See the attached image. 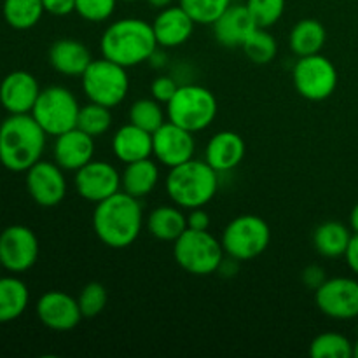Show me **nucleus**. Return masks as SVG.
<instances>
[{"instance_id":"nucleus-1","label":"nucleus","mask_w":358,"mask_h":358,"mask_svg":"<svg viewBox=\"0 0 358 358\" xmlns=\"http://www.w3.org/2000/svg\"><path fill=\"white\" fill-rule=\"evenodd\" d=\"M143 226V212L138 199L115 192L110 198L96 203L93 212V231L105 247L128 248L138 240Z\"/></svg>"},{"instance_id":"nucleus-37","label":"nucleus","mask_w":358,"mask_h":358,"mask_svg":"<svg viewBox=\"0 0 358 358\" xmlns=\"http://www.w3.org/2000/svg\"><path fill=\"white\" fill-rule=\"evenodd\" d=\"M119 0H76V13L90 23L107 21L114 14Z\"/></svg>"},{"instance_id":"nucleus-30","label":"nucleus","mask_w":358,"mask_h":358,"mask_svg":"<svg viewBox=\"0 0 358 358\" xmlns=\"http://www.w3.org/2000/svg\"><path fill=\"white\" fill-rule=\"evenodd\" d=\"M129 122L154 133L166 122L161 103L154 98H140L129 107Z\"/></svg>"},{"instance_id":"nucleus-21","label":"nucleus","mask_w":358,"mask_h":358,"mask_svg":"<svg viewBox=\"0 0 358 358\" xmlns=\"http://www.w3.org/2000/svg\"><path fill=\"white\" fill-rule=\"evenodd\" d=\"M245 149V140L236 131H219L206 143L205 161L217 173H227L240 166Z\"/></svg>"},{"instance_id":"nucleus-9","label":"nucleus","mask_w":358,"mask_h":358,"mask_svg":"<svg viewBox=\"0 0 358 358\" xmlns=\"http://www.w3.org/2000/svg\"><path fill=\"white\" fill-rule=\"evenodd\" d=\"M79 110V101L69 87L49 86L41 90L30 114L48 135L58 136L77 128Z\"/></svg>"},{"instance_id":"nucleus-34","label":"nucleus","mask_w":358,"mask_h":358,"mask_svg":"<svg viewBox=\"0 0 358 358\" xmlns=\"http://www.w3.org/2000/svg\"><path fill=\"white\" fill-rule=\"evenodd\" d=\"M229 6L231 0H180V7L196 24H213Z\"/></svg>"},{"instance_id":"nucleus-16","label":"nucleus","mask_w":358,"mask_h":358,"mask_svg":"<svg viewBox=\"0 0 358 358\" xmlns=\"http://www.w3.org/2000/svg\"><path fill=\"white\" fill-rule=\"evenodd\" d=\"M35 311L41 324L56 332L72 331L84 318L76 297L59 290H51L41 296Z\"/></svg>"},{"instance_id":"nucleus-4","label":"nucleus","mask_w":358,"mask_h":358,"mask_svg":"<svg viewBox=\"0 0 358 358\" xmlns=\"http://www.w3.org/2000/svg\"><path fill=\"white\" fill-rule=\"evenodd\" d=\"M217 191L219 173L206 161L192 157L168 171L166 194L180 208H201L212 201Z\"/></svg>"},{"instance_id":"nucleus-47","label":"nucleus","mask_w":358,"mask_h":358,"mask_svg":"<svg viewBox=\"0 0 358 358\" xmlns=\"http://www.w3.org/2000/svg\"><path fill=\"white\" fill-rule=\"evenodd\" d=\"M0 268H2V264H0Z\"/></svg>"},{"instance_id":"nucleus-44","label":"nucleus","mask_w":358,"mask_h":358,"mask_svg":"<svg viewBox=\"0 0 358 358\" xmlns=\"http://www.w3.org/2000/svg\"><path fill=\"white\" fill-rule=\"evenodd\" d=\"M147 2H149V6L156 7V9H164V7L171 6L173 0H147Z\"/></svg>"},{"instance_id":"nucleus-15","label":"nucleus","mask_w":358,"mask_h":358,"mask_svg":"<svg viewBox=\"0 0 358 358\" xmlns=\"http://www.w3.org/2000/svg\"><path fill=\"white\" fill-rule=\"evenodd\" d=\"M194 149V133L180 128L171 121H166L152 133V156L156 157L157 163L166 168H175L192 159Z\"/></svg>"},{"instance_id":"nucleus-12","label":"nucleus","mask_w":358,"mask_h":358,"mask_svg":"<svg viewBox=\"0 0 358 358\" xmlns=\"http://www.w3.org/2000/svg\"><path fill=\"white\" fill-rule=\"evenodd\" d=\"M38 240L27 226H9L0 233V264L9 273H24L38 259Z\"/></svg>"},{"instance_id":"nucleus-6","label":"nucleus","mask_w":358,"mask_h":358,"mask_svg":"<svg viewBox=\"0 0 358 358\" xmlns=\"http://www.w3.org/2000/svg\"><path fill=\"white\" fill-rule=\"evenodd\" d=\"M222 243L208 231L187 229L173 241V259L185 273L208 276L219 271L224 261Z\"/></svg>"},{"instance_id":"nucleus-24","label":"nucleus","mask_w":358,"mask_h":358,"mask_svg":"<svg viewBox=\"0 0 358 358\" xmlns=\"http://www.w3.org/2000/svg\"><path fill=\"white\" fill-rule=\"evenodd\" d=\"M159 182V166L157 161L147 159L128 163L121 173V191L133 198L140 199L149 196Z\"/></svg>"},{"instance_id":"nucleus-41","label":"nucleus","mask_w":358,"mask_h":358,"mask_svg":"<svg viewBox=\"0 0 358 358\" xmlns=\"http://www.w3.org/2000/svg\"><path fill=\"white\" fill-rule=\"evenodd\" d=\"M210 227V215L201 208H192L187 215V229L196 231H208Z\"/></svg>"},{"instance_id":"nucleus-29","label":"nucleus","mask_w":358,"mask_h":358,"mask_svg":"<svg viewBox=\"0 0 358 358\" xmlns=\"http://www.w3.org/2000/svg\"><path fill=\"white\" fill-rule=\"evenodd\" d=\"M3 20L14 30H30L41 21L44 10L42 0H3Z\"/></svg>"},{"instance_id":"nucleus-11","label":"nucleus","mask_w":358,"mask_h":358,"mask_svg":"<svg viewBox=\"0 0 358 358\" xmlns=\"http://www.w3.org/2000/svg\"><path fill=\"white\" fill-rule=\"evenodd\" d=\"M315 304L332 320H353L358 317V280L348 276L327 278L315 290Z\"/></svg>"},{"instance_id":"nucleus-20","label":"nucleus","mask_w":358,"mask_h":358,"mask_svg":"<svg viewBox=\"0 0 358 358\" xmlns=\"http://www.w3.org/2000/svg\"><path fill=\"white\" fill-rule=\"evenodd\" d=\"M55 163L66 171H77L93 161L94 138L83 129L73 128L56 136Z\"/></svg>"},{"instance_id":"nucleus-45","label":"nucleus","mask_w":358,"mask_h":358,"mask_svg":"<svg viewBox=\"0 0 358 358\" xmlns=\"http://www.w3.org/2000/svg\"><path fill=\"white\" fill-rule=\"evenodd\" d=\"M353 357L358 358V338H357V341L353 343Z\"/></svg>"},{"instance_id":"nucleus-17","label":"nucleus","mask_w":358,"mask_h":358,"mask_svg":"<svg viewBox=\"0 0 358 358\" xmlns=\"http://www.w3.org/2000/svg\"><path fill=\"white\" fill-rule=\"evenodd\" d=\"M41 94V86L30 72L16 70L0 83V105L9 114H30Z\"/></svg>"},{"instance_id":"nucleus-10","label":"nucleus","mask_w":358,"mask_h":358,"mask_svg":"<svg viewBox=\"0 0 358 358\" xmlns=\"http://www.w3.org/2000/svg\"><path fill=\"white\" fill-rule=\"evenodd\" d=\"M338 69L324 55L303 56L292 69V83L297 93L310 101H324L338 87Z\"/></svg>"},{"instance_id":"nucleus-2","label":"nucleus","mask_w":358,"mask_h":358,"mask_svg":"<svg viewBox=\"0 0 358 358\" xmlns=\"http://www.w3.org/2000/svg\"><path fill=\"white\" fill-rule=\"evenodd\" d=\"M152 23L138 17H122L105 28L100 38L101 56L124 69L142 65L157 51Z\"/></svg>"},{"instance_id":"nucleus-28","label":"nucleus","mask_w":358,"mask_h":358,"mask_svg":"<svg viewBox=\"0 0 358 358\" xmlns=\"http://www.w3.org/2000/svg\"><path fill=\"white\" fill-rule=\"evenodd\" d=\"M30 292L16 276H0V324L17 320L24 313Z\"/></svg>"},{"instance_id":"nucleus-22","label":"nucleus","mask_w":358,"mask_h":358,"mask_svg":"<svg viewBox=\"0 0 358 358\" xmlns=\"http://www.w3.org/2000/svg\"><path fill=\"white\" fill-rule=\"evenodd\" d=\"M48 58L56 72L69 77H80L93 62L87 45L73 38H59L52 42Z\"/></svg>"},{"instance_id":"nucleus-32","label":"nucleus","mask_w":358,"mask_h":358,"mask_svg":"<svg viewBox=\"0 0 358 358\" xmlns=\"http://www.w3.org/2000/svg\"><path fill=\"white\" fill-rule=\"evenodd\" d=\"M310 355L313 358H352L353 343L339 332H324L311 341Z\"/></svg>"},{"instance_id":"nucleus-40","label":"nucleus","mask_w":358,"mask_h":358,"mask_svg":"<svg viewBox=\"0 0 358 358\" xmlns=\"http://www.w3.org/2000/svg\"><path fill=\"white\" fill-rule=\"evenodd\" d=\"M45 13L52 16H69L76 13V0H42Z\"/></svg>"},{"instance_id":"nucleus-13","label":"nucleus","mask_w":358,"mask_h":358,"mask_svg":"<svg viewBox=\"0 0 358 358\" xmlns=\"http://www.w3.org/2000/svg\"><path fill=\"white\" fill-rule=\"evenodd\" d=\"M77 194L91 203H100L121 191V173L107 161H90L73 178Z\"/></svg>"},{"instance_id":"nucleus-5","label":"nucleus","mask_w":358,"mask_h":358,"mask_svg":"<svg viewBox=\"0 0 358 358\" xmlns=\"http://www.w3.org/2000/svg\"><path fill=\"white\" fill-rule=\"evenodd\" d=\"M217 98L208 87L199 84L178 86L177 93L166 103L168 121L191 133H198L212 126L217 117Z\"/></svg>"},{"instance_id":"nucleus-31","label":"nucleus","mask_w":358,"mask_h":358,"mask_svg":"<svg viewBox=\"0 0 358 358\" xmlns=\"http://www.w3.org/2000/svg\"><path fill=\"white\" fill-rule=\"evenodd\" d=\"M112 108L103 107L100 103L90 101L87 105L80 107L79 117H77V128L83 129L93 138L103 136L112 126Z\"/></svg>"},{"instance_id":"nucleus-48","label":"nucleus","mask_w":358,"mask_h":358,"mask_svg":"<svg viewBox=\"0 0 358 358\" xmlns=\"http://www.w3.org/2000/svg\"><path fill=\"white\" fill-rule=\"evenodd\" d=\"M231 2H233V0H231Z\"/></svg>"},{"instance_id":"nucleus-42","label":"nucleus","mask_w":358,"mask_h":358,"mask_svg":"<svg viewBox=\"0 0 358 358\" xmlns=\"http://www.w3.org/2000/svg\"><path fill=\"white\" fill-rule=\"evenodd\" d=\"M345 259L348 268L358 276V233H353L348 248H346Z\"/></svg>"},{"instance_id":"nucleus-43","label":"nucleus","mask_w":358,"mask_h":358,"mask_svg":"<svg viewBox=\"0 0 358 358\" xmlns=\"http://www.w3.org/2000/svg\"><path fill=\"white\" fill-rule=\"evenodd\" d=\"M350 229H352L353 233H358V203L353 206L352 213H350Z\"/></svg>"},{"instance_id":"nucleus-46","label":"nucleus","mask_w":358,"mask_h":358,"mask_svg":"<svg viewBox=\"0 0 358 358\" xmlns=\"http://www.w3.org/2000/svg\"><path fill=\"white\" fill-rule=\"evenodd\" d=\"M121 2H135V0H121Z\"/></svg>"},{"instance_id":"nucleus-23","label":"nucleus","mask_w":358,"mask_h":358,"mask_svg":"<svg viewBox=\"0 0 358 358\" xmlns=\"http://www.w3.org/2000/svg\"><path fill=\"white\" fill-rule=\"evenodd\" d=\"M112 150L114 156L124 164L147 159L152 156V133L128 122L112 136Z\"/></svg>"},{"instance_id":"nucleus-35","label":"nucleus","mask_w":358,"mask_h":358,"mask_svg":"<svg viewBox=\"0 0 358 358\" xmlns=\"http://www.w3.org/2000/svg\"><path fill=\"white\" fill-rule=\"evenodd\" d=\"M108 301L107 289H105L101 283L91 282L80 290L79 297H77V303H79L80 313L84 318H94L105 310Z\"/></svg>"},{"instance_id":"nucleus-7","label":"nucleus","mask_w":358,"mask_h":358,"mask_svg":"<svg viewBox=\"0 0 358 358\" xmlns=\"http://www.w3.org/2000/svg\"><path fill=\"white\" fill-rule=\"evenodd\" d=\"M87 100L114 108L124 101L129 90V77L124 66L103 58L93 59L80 76Z\"/></svg>"},{"instance_id":"nucleus-3","label":"nucleus","mask_w":358,"mask_h":358,"mask_svg":"<svg viewBox=\"0 0 358 358\" xmlns=\"http://www.w3.org/2000/svg\"><path fill=\"white\" fill-rule=\"evenodd\" d=\"M48 133L31 114H9L0 124V163L9 171H27L41 161Z\"/></svg>"},{"instance_id":"nucleus-8","label":"nucleus","mask_w":358,"mask_h":358,"mask_svg":"<svg viewBox=\"0 0 358 358\" xmlns=\"http://www.w3.org/2000/svg\"><path fill=\"white\" fill-rule=\"evenodd\" d=\"M271 241V229L262 217L240 215L231 220L222 233L224 252L238 262L252 261L264 254Z\"/></svg>"},{"instance_id":"nucleus-36","label":"nucleus","mask_w":358,"mask_h":358,"mask_svg":"<svg viewBox=\"0 0 358 358\" xmlns=\"http://www.w3.org/2000/svg\"><path fill=\"white\" fill-rule=\"evenodd\" d=\"M247 7L259 28H269L285 13V0H247Z\"/></svg>"},{"instance_id":"nucleus-27","label":"nucleus","mask_w":358,"mask_h":358,"mask_svg":"<svg viewBox=\"0 0 358 358\" xmlns=\"http://www.w3.org/2000/svg\"><path fill=\"white\" fill-rule=\"evenodd\" d=\"M327 41V30L324 24L313 17H306L294 24L289 35V45L292 52L299 58L318 55Z\"/></svg>"},{"instance_id":"nucleus-14","label":"nucleus","mask_w":358,"mask_h":358,"mask_svg":"<svg viewBox=\"0 0 358 358\" xmlns=\"http://www.w3.org/2000/svg\"><path fill=\"white\" fill-rule=\"evenodd\" d=\"M27 191L42 208H52L65 199L66 180L63 168L51 161H37L27 171Z\"/></svg>"},{"instance_id":"nucleus-19","label":"nucleus","mask_w":358,"mask_h":358,"mask_svg":"<svg viewBox=\"0 0 358 358\" xmlns=\"http://www.w3.org/2000/svg\"><path fill=\"white\" fill-rule=\"evenodd\" d=\"M194 21L180 6H168L152 21V30L159 48H178L192 37Z\"/></svg>"},{"instance_id":"nucleus-18","label":"nucleus","mask_w":358,"mask_h":358,"mask_svg":"<svg viewBox=\"0 0 358 358\" xmlns=\"http://www.w3.org/2000/svg\"><path fill=\"white\" fill-rule=\"evenodd\" d=\"M213 37L224 48H241L252 31L257 28V23L252 17L247 3H231L222 16L212 24Z\"/></svg>"},{"instance_id":"nucleus-33","label":"nucleus","mask_w":358,"mask_h":358,"mask_svg":"<svg viewBox=\"0 0 358 358\" xmlns=\"http://www.w3.org/2000/svg\"><path fill=\"white\" fill-rule=\"evenodd\" d=\"M245 56L250 59L255 65H268L269 62H273L276 56V41L271 34L268 31V28H255L250 34V37L245 41V44L241 45Z\"/></svg>"},{"instance_id":"nucleus-38","label":"nucleus","mask_w":358,"mask_h":358,"mask_svg":"<svg viewBox=\"0 0 358 358\" xmlns=\"http://www.w3.org/2000/svg\"><path fill=\"white\" fill-rule=\"evenodd\" d=\"M177 90L178 84L171 76H159L152 80V84H150V94H152L154 100H157L159 103H168V101L175 96Z\"/></svg>"},{"instance_id":"nucleus-25","label":"nucleus","mask_w":358,"mask_h":358,"mask_svg":"<svg viewBox=\"0 0 358 358\" xmlns=\"http://www.w3.org/2000/svg\"><path fill=\"white\" fill-rule=\"evenodd\" d=\"M145 224L156 240L171 243L187 231V217L182 213L180 206H157L149 213Z\"/></svg>"},{"instance_id":"nucleus-26","label":"nucleus","mask_w":358,"mask_h":358,"mask_svg":"<svg viewBox=\"0 0 358 358\" xmlns=\"http://www.w3.org/2000/svg\"><path fill=\"white\" fill-rule=\"evenodd\" d=\"M352 236V229L343 222L327 220L315 229L313 247L317 254H320L325 259L345 257Z\"/></svg>"},{"instance_id":"nucleus-39","label":"nucleus","mask_w":358,"mask_h":358,"mask_svg":"<svg viewBox=\"0 0 358 358\" xmlns=\"http://www.w3.org/2000/svg\"><path fill=\"white\" fill-rule=\"evenodd\" d=\"M301 280H303V283L306 287L317 290L318 287H320L322 283L327 280V276H325L324 268H320V266H317V264H311V266H308L303 273H301Z\"/></svg>"}]
</instances>
